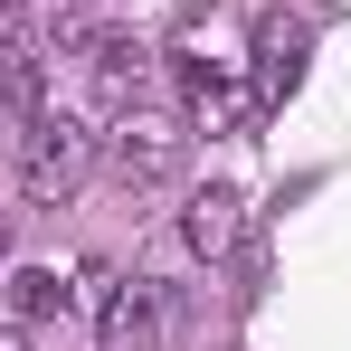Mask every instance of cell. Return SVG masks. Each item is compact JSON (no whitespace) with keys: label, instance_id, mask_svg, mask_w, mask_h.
<instances>
[{"label":"cell","instance_id":"1","mask_svg":"<svg viewBox=\"0 0 351 351\" xmlns=\"http://www.w3.org/2000/svg\"><path fill=\"white\" fill-rule=\"evenodd\" d=\"M95 171V133L76 114H29V152H19V190L38 199V209H66L76 190Z\"/></svg>","mask_w":351,"mask_h":351},{"label":"cell","instance_id":"2","mask_svg":"<svg viewBox=\"0 0 351 351\" xmlns=\"http://www.w3.org/2000/svg\"><path fill=\"white\" fill-rule=\"evenodd\" d=\"M95 152L114 162L123 190H162L180 171V152H190V133L171 114H152V105H133V114H114V133H95Z\"/></svg>","mask_w":351,"mask_h":351},{"label":"cell","instance_id":"3","mask_svg":"<svg viewBox=\"0 0 351 351\" xmlns=\"http://www.w3.org/2000/svg\"><path fill=\"white\" fill-rule=\"evenodd\" d=\"M48 29L29 19V10H0V105H19V114H38L48 105Z\"/></svg>","mask_w":351,"mask_h":351},{"label":"cell","instance_id":"4","mask_svg":"<svg viewBox=\"0 0 351 351\" xmlns=\"http://www.w3.org/2000/svg\"><path fill=\"white\" fill-rule=\"evenodd\" d=\"M304 19H256V114H276L294 86H304Z\"/></svg>","mask_w":351,"mask_h":351},{"label":"cell","instance_id":"5","mask_svg":"<svg viewBox=\"0 0 351 351\" xmlns=\"http://www.w3.org/2000/svg\"><path fill=\"white\" fill-rule=\"evenodd\" d=\"M162 332H171V323H162V294L143 285V276L114 285L105 313H95V342H105V351H162Z\"/></svg>","mask_w":351,"mask_h":351},{"label":"cell","instance_id":"6","mask_svg":"<svg viewBox=\"0 0 351 351\" xmlns=\"http://www.w3.org/2000/svg\"><path fill=\"white\" fill-rule=\"evenodd\" d=\"M190 123H199V133H247V123H256V86L190 66Z\"/></svg>","mask_w":351,"mask_h":351},{"label":"cell","instance_id":"7","mask_svg":"<svg viewBox=\"0 0 351 351\" xmlns=\"http://www.w3.org/2000/svg\"><path fill=\"white\" fill-rule=\"evenodd\" d=\"M237 209H247L237 190H199V199L180 209V237H190V256H209V266H219V256L237 247Z\"/></svg>","mask_w":351,"mask_h":351},{"label":"cell","instance_id":"8","mask_svg":"<svg viewBox=\"0 0 351 351\" xmlns=\"http://www.w3.org/2000/svg\"><path fill=\"white\" fill-rule=\"evenodd\" d=\"M66 304H76V285H66L58 266H19V276H10V313H19V323H48Z\"/></svg>","mask_w":351,"mask_h":351},{"label":"cell","instance_id":"9","mask_svg":"<svg viewBox=\"0 0 351 351\" xmlns=\"http://www.w3.org/2000/svg\"><path fill=\"white\" fill-rule=\"evenodd\" d=\"M0 351H29V332H19V323H0Z\"/></svg>","mask_w":351,"mask_h":351},{"label":"cell","instance_id":"10","mask_svg":"<svg viewBox=\"0 0 351 351\" xmlns=\"http://www.w3.org/2000/svg\"><path fill=\"white\" fill-rule=\"evenodd\" d=\"M0 247H10V219H0Z\"/></svg>","mask_w":351,"mask_h":351},{"label":"cell","instance_id":"11","mask_svg":"<svg viewBox=\"0 0 351 351\" xmlns=\"http://www.w3.org/2000/svg\"><path fill=\"white\" fill-rule=\"evenodd\" d=\"M58 10H86V0H58Z\"/></svg>","mask_w":351,"mask_h":351}]
</instances>
